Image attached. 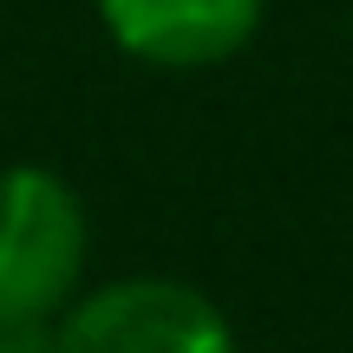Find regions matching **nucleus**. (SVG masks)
<instances>
[{"label":"nucleus","instance_id":"f257e3e1","mask_svg":"<svg viewBox=\"0 0 353 353\" xmlns=\"http://www.w3.org/2000/svg\"><path fill=\"white\" fill-rule=\"evenodd\" d=\"M52 353H236L229 314L170 275H131L85 294L52 327Z\"/></svg>","mask_w":353,"mask_h":353},{"label":"nucleus","instance_id":"f03ea898","mask_svg":"<svg viewBox=\"0 0 353 353\" xmlns=\"http://www.w3.org/2000/svg\"><path fill=\"white\" fill-rule=\"evenodd\" d=\"M85 268V210L52 170H0V301L59 314Z\"/></svg>","mask_w":353,"mask_h":353},{"label":"nucleus","instance_id":"7ed1b4c3","mask_svg":"<svg viewBox=\"0 0 353 353\" xmlns=\"http://www.w3.org/2000/svg\"><path fill=\"white\" fill-rule=\"evenodd\" d=\"M105 33L144 65H223L262 26V0H99Z\"/></svg>","mask_w":353,"mask_h":353},{"label":"nucleus","instance_id":"20e7f679","mask_svg":"<svg viewBox=\"0 0 353 353\" xmlns=\"http://www.w3.org/2000/svg\"><path fill=\"white\" fill-rule=\"evenodd\" d=\"M0 353H52V314L0 301Z\"/></svg>","mask_w":353,"mask_h":353}]
</instances>
